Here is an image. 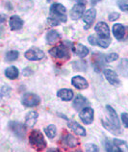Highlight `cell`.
I'll use <instances>...</instances> for the list:
<instances>
[{
  "label": "cell",
  "mask_w": 128,
  "mask_h": 152,
  "mask_svg": "<svg viewBox=\"0 0 128 152\" xmlns=\"http://www.w3.org/2000/svg\"><path fill=\"white\" fill-rule=\"evenodd\" d=\"M72 51H73V53L78 56V57L80 58H84V57H86V56L89 54V48H88L87 46L85 45H81V43H77V45H74L72 47Z\"/></svg>",
  "instance_id": "obj_18"
},
{
  "label": "cell",
  "mask_w": 128,
  "mask_h": 152,
  "mask_svg": "<svg viewBox=\"0 0 128 152\" xmlns=\"http://www.w3.org/2000/svg\"><path fill=\"white\" fill-rule=\"evenodd\" d=\"M46 1H48V2H50V1H51V0H46Z\"/></svg>",
  "instance_id": "obj_43"
},
{
  "label": "cell",
  "mask_w": 128,
  "mask_h": 152,
  "mask_svg": "<svg viewBox=\"0 0 128 152\" xmlns=\"http://www.w3.org/2000/svg\"><path fill=\"white\" fill-rule=\"evenodd\" d=\"M4 19H5V18H4V15H2V19H1V23H3Z\"/></svg>",
  "instance_id": "obj_42"
},
{
  "label": "cell",
  "mask_w": 128,
  "mask_h": 152,
  "mask_svg": "<svg viewBox=\"0 0 128 152\" xmlns=\"http://www.w3.org/2000/svg\"><path fill=\"white\" fill-rule=\"evenodd\" d=\"M77 3H80V4H85L86 5V0H76Z\"/></svg>",
  "instance_id": "obj_41"
},
{
  "label": "cell",
  "mask_w": 128,
  "mask_h": 152,
  "mask_svg": "<svg viewBox=\"0 0 128 152\" xmlns=\"http://www.w3.org/2000/svg\"><path fill=\"white\" fill-rule=\"evenodd\" d=\"M49 54L58 60H62V61H67L70 58L69 50L64 43L59 45L57 46H54L49 50Z\"/></svg>",
  "instance_id": "obj_3"
},
{
  "label": "cell",
  "mask_w": 128,
  "mask_h": 152,
  "mask_svg": "<svg viewBox=\"0 0 128 152\" xmlns=\"http://www.w3.org/2000/svg\"><path fill=\"white\" fill-rule=\"evenodd\" d=\"M118 69L121 72L122 75L128 77V60L127 59H122L121 64L118 66Z\"/></svg>",
  "instance_id": "obj_29"
},
{
  "label": "cell",
  "mask_w": 128,
  "mask_h": 152,
  "mask_svg": "<svg viewBox=\"0 0 128 152\" xmlns=\"http://www.w3.org/2000/svg\"><path fill=\"white\" fill-rule=\"evenodd\" d=\"M29 142L37 150H42L47 146L42 133L39 130H33L29 135Z\"/></svg>",
  "instance_id": "obj_1"
},
{
  "label": "cell",
  "mask_w": 128,
  "mask_h": 152,
  "mask_svg": "<svg viewBox=\"0 0 128 152\" xmlns=\"http://www.w3.org/2000/svg\"><path fill=\"white\" fill-rule=\"evenodd\" d=\"M67 9L66 7L62 5L61 3H54L50 7V15L51 18L57 19L59 22H66L67 21Z\"/></svg>",
  "instance_id": "obj_2"
},
{
  "label": "cell",
  "mask_w": 128,
  "mask_h": 152,
  "mask_svg": "<svg viewBox=\"0 0 128 152\" xmlns=\"http://www.w3.org/2000/svg\"><path fill=\"white\" fill-rule=\"evenodd\" d=\"M67 126H69L70 129L74 132L75 134H77L79 136H82V137L86 136V130H85V128L80 125L79 123H77L76 121H69V122H67Z\"/></svg>",
  "instance_id": "obj_19"
},
{
  "label": "cell",
  "mask_w": 128,
  "mask_h": 152,
  "mask_svg": "<svg viewBox=\"0 0 128 152\" xmlns=\"http://www.w3.org/2000/svg\"><path fill=\"white\" fill-rule=\"evenodd\" d=\"M9 128L18 139H23L26 134V126L18 121H10Z\"/></svg>",
  "instance_id": "obj_6"
},
{
  "label": "cell",
  "mask_w": 128,
  "mask_h": 152,
  "mask_svg": "<svg viewBox=\"0 0 128 152\" xmlns=\"http://www.w3.org/2000/svg\"><path fill=\"white\" fill-rule=\"evenodd\" d=\"M104 76H105L106 80L111 85L117 86V87L121 86V80H119L118 75L113 69H104Z\"/></svg>",
  "instance_id": "obj_10"
},
{
  "label": "cell",
  "mask_w": 128,
  "mask_h": 152,
  "mask_svg": "<svg viewBox=\"0 0 128 152\" xmlns=\"http://www.w3.org/2000/svg\"><path fill=\"white\" fill-rule=\"evenodd\" d=\"M86 104H88V101H87V99L83 96V95L81 94H77L76 95V97L74 98V100H73V103H72V105L74 107V109L75 110H81L82 108L85 107Z\"/></svg>",
  "instance_id": "obj_22"
},
{
  "label": "cell",
  "mask_w": 128,
  "mask_h": 152,
  "mask_svg": "<svg viewBox=\"0 0 128 152\" xmlns=\"http://www.w3.org/2000/svg\"><path fill=\"white\" fill-rule=\"evenodd\" d=\"M102 124H103L104 127L106 128V129L109 130L111 133L117 134V135L121 134V129H118V128L116 127L110 121H105V119H103V121H102Z\"/></svg>",
  "instance_id": "obj_25"
},
{
  "label": "cell",
  "mask_w": 128,
  "mask_h": 152,
  "mask_svg": "<svg viewBox=\"0 0 128 152\" xmlns=\"http://www.w3.org/2000/svg\"><path fill=\"white\" fill-rule=\"evenodd\" d=\"M106 109H107L108 114H109L110 121L113 123V124L117 128L121 129V122H119V118H118V115H117V112H116L114 108L112 106H110V105H106Z\"/></svg>",
  "instance_id": "obj_17"
},
{
  "label": "cell",
  "mask_w": 128,
  "mask_h": 152,
  "mask_svg": "<svg viewBox=\"0 0 128 152\" xmlns=\"http://www.w3.org/2000/svg\"><path fill=\"white\" fill-rule=\"evenodd\" d=\"M99 1H100V0H99Z\"/></svg>",
  "instance_id": "obj_44"
},
{
  "label": "cell",
  "mask_w": 128,
  "mask_h": 152,
  "mask_svg": "<svg viewBox=\"0 0 128 152\" xmlns=\"http://www.w3.org/2000/svg\"><path fill=\"white\" fill-rule=\"evenodd\" d=\"M118 59V53H110L105 56V62L106 63H112L117 61Z\"/></svg>",
  "instance_id": "obj_32"
},
{
  "label": "cell",
  "mask_w": 128,
  "mask_h": 152,
  "mask_svg": "<svg viewBox=\"0 0 128 152\" xmlns=\"http://www.w3.org/2000/svg\"><path fill=\"white\" fill-rule=\"evenodd\" d=\"M47 22H48V24L50 26H57V25L60 24V23H61V22H59L57 19H55V18H51V17L47 18Z\"/></svg>",
  "instance_id": "obj_37"
},
{
  "label": "cell",
  "mask_w": 128,
  "mask_h": 152,
  "mask_svg": "<svg viewBox=\"0 0 128 152\" xmlns=\"http://www.w3.org/2000/svg\"><path fill=\"white\" fill-rule=\"evenodd\" d=\"M85 149L88 152H97L99 150L98 146L94 143H87L85 145Z\"/></svg>",
  "instance_id": "obj_34"
},
{
  "label": "cell",
  "mask_w": 128,
  "mask_h": 152,
  "mask_svg": "<svg viewBox=\"0 0 128 152\" xmlns=\"http://www.w3.org/2000/svg\"><path fill=\"white\" fill-rule=\"evenodd\" d=\"M94 30L98 36L102 38H110V29L106 22L100 21L98 22L94 27Z\"/></svg>",
  "instance_id": "obj_13"
},
{
  "label": "cell",
  "mask_w": 128,
  "mask_h": 152,
  "mask_svg": "<svg viewBox=\"0 0 128 152\" xmlns=\"http://www.w3.org/2000/svg\"><path fill=\"white\" fill-rule=\"evenodd\" d=\"M60 38H61V35L56 30H51L46 34V42L48 45H54L56 42L59 41Z\"/></svg>",
  "instance_id": "obj_23"
},
{
  "label": "cell",
  "mask_w": 128,
  "mask_h": 152,
  "mask_svg": "<svg viewBox=\"0 0 128 152\" xmlns=\"http://www.w3.org/2000/svg\"><path fill=\"white\" fill-rule=\"evenodd\" d=\"M19 56V53L18 51L17 50H11V51H8L6 53V56H5V59L7 62H14L15 61Z\"/></svg>",
  "instance_id": "obj_30"
},
{
  "label": "cell",
  "mask_w": 128,
  "mask_h": 152,
  "mask_svg": "<svg viewBox=\"0 0 128 152\" xmlns=\"http://www.w3.org/2000/svg\"><path fill=\"white\" fill-rule=\"evenodd\" d=\"M57 96L61 98L63 101H69L73 97V91L69 89H62L59 90L57 93Z\"/></svg>",
  "instance_id": "obj_21"
},
{
  "label": "cell",
  "mask_w": 128,
  "mask_h": 152,
  "mask_svg": "<svg viewBox=\"0 0 128 152\" xmlns=\"http://www.w3.org/2000/svg\"><path fill=\"white\" fill-rule=\"evenodd\" d=\"M79 118L83 123H85V124H91V123L94 121V109L91 107L83 108L79 113Z\"/></svg>",
  "instance_id": "obj_8"
},
{
  "label": "cell",
  "mask_w": 128,
  "mask_h": 152,
  "mask_svg": "<svg viewBox=\"0 0 128 152\" xmlns=\"http://www.w3.org/2000/svg\"><path fill=\"white\" fill-rule=\"evenodd\" d=\"M108 18H109L110 21H116L117 19L119 18V14L117 13V12H113V13H111L108 15Z\"/></svg>",
  "instance_id": "obj_36"
},
{
  "label": "cell",
  "mask_w": 128,
  "mask_h": 152,
  "mask_svg": "<svg viewBox=\"0 0 128 152\" xmlns=\"http://www.w3.org/2000/svg\"><path fill=\"white\" fill-rule=\"evenodd\" d=\"M72 67L74 70H78V71H84L87 69V63L83 60H78V61H74L72 63Z\"/></svg>",
  "instance_id": "obj_28"
},
{
  "label": "cell",
  "mask_w": 128,
  "mask_h": 152,
  "mask_svg": "<svg viewBox=\"0 0 128 152\" xmlns=\"http://www.w3.org/2000/svg\"><path fill=\"white\" fill-rule=\"evenodd\" d=\"M41 102V98L38 94L33 93H25L21 97V104L23 106L31 108L38 106Z\"/></svg>",
  "instance_id": "obj_4"
},
{
  "label": "cell",
  "mask_w": 128,
  "mask_h": 152,
  "mask_svg": "<svg viewBox=\"0 0 128 152\" xmlns=\"http://www.w3.org/2000/svg\"><path fill=\"white\" fill-rule=\"evenodd\" d=\"M23 20L20 18V17L18 15H12L9 19V25L12 31H18V30H20L22 26H23Z\"/></svg>",
  "instance_id": "obj_16"
},
{
  "label": "cell",
  "mask_w": 128,
  "mask_h": 152,
  "mask_svg": "<svg viewBox=\"0 0 128 152\" xmlns=\"http://www.w3.org/2000/svg\"><path fill=\"white\" fill-rule=\"evenodd\" d=\"M125 30H126L125 27L122 24H121V23H116L113 26V29H112L114 37L117 39L118 41H122V39H124L125 32H126Z\"/></svg>",
  "instance_id": "obj_15"
},
{
  "label": "cell",
  "mask_w": 128,
  "mask_h": 152,
  "mask_svg": "<svg viewBox=\"0 0 128 152\" xmlns=\"http://www.w3.org/2000/svg\"><path fill=\"white\" fill-rule=\"evenodd\" d=\"M5 75L7 78H9L11 80H14V79H17L19 75V70L17 66H11L9 67H7L6 70H5Z\"/></svg>",
  "instance_id": "obj_24"
},
{
  "label": "cell",
  "mask_w": 128,
  "mask_h": 152,
  "mask_svg": "<svg viewBox=\"0 0 128 152\" xmlns=\"http://www.w3.org/2000/svg\"><path fill=\"white\" fill-rule=\"evenodd\" d=\"M85 14V4L77 3L70 10V18L73 20H78L83 18V15Z\"/></svg>",
  "instance_id": "obj_11"
},
{
  "label": "cell",
  "mask_w": 128,
  "mask_h": 152,
  "mask_svg": "<svg viewBox=\"0 0 128 152\" xmlns=\"http://www.w3.org/2000/svg\"><path fill=\"white\" fill-rule=\"evenodd\" d=\"M24 57L29 61H39L45 58V52L38 47H32L25 52Z\"/></svg>",
  "instance_id": "obj_7"
},
{
  "label": "cell",
  "mask_w": 128,
  "mask_h": 152,
  "mask_svg": "<svg viewBox=\"0 0 128 152\" xmlns=\"http://www.w3.org/2000/svg\"><path fill=\"white\" fill-rule=\"evenodd\" d=\"M98 1H99V0H91V5H95V4H97Z\"/></svg>",
  "instance_id": "obj_40"
},
{
  "label": "cell",
  "mask_w": 128,
  "mask_h": 152,
  "mask_svg": "<svg viewBox=\"0 0 128 152\" xmlns=\"http://www.w3.org/2000/svg\"><path fill=\"white\" fill-rule=\"evenodd\" d=\"M11 88L8 87V86H3L1 88V97L2 98H5V97H8L10 95V93H11Z\"/></svg>",
  "instance_id": "obj_35"
},
{
  "label": "cell",
  "mask_w": 128,
  "mask_h": 152,
  "mask_svg": "<svg viewBox=\"0 0 128 152\" xmlns=\"http://www.w3.org/2000/svg\"><path fill=\"white\" fill-rule=\"evenodd\" d=\"M45 132L49 139H53L56 137V135H57V127L54 124H50L45 128Z\"/></svg>",
  "instance_id": "obj_27"
},
{
  "label": "cell",
  "mask_w": 128,
  "mask_h": 152,
  "mask_svg": "<svg viewBox=\"0 0 128 152\" xmlns=\"http://www.w3.org/2000/svg\"><path fill=\"white\" fill-rule=\"evenodd\" d=\"M121 121L126 128H128V114L127 113H122L121 114Z\"/></svg>",
  "instance_id": "obj_38"
},
{
  "label": "cell",
  "mask_w": 128,
  "mask_h": 152,
  "mask_svg": "<svg viewBox=\"0 0 128 152\" xmlns=\"http://www.w3.org/2000/svg\"><path fill=\"white\" fill-rule=\"evenodd\" d=\"M71 84L78 90H85L89 87V83H88L87 80L80 75L73 76L72 79H71Z\"/></svg>",
  "instance_id": "obj_14"
},
{
  "label": "cell",
  "mask_w": 128,
  "mask_h": 152,
  "mask_svg": "<svg viewBox=\"0 0 128 152\" xmlns=\"http://www.w3.org/2000/svg\"><path fill=\"white\" fill-rule=\"evenodd\" d=\"M105 149L107 151H119L118 147L114 145V142H112L109 140L105 141Z\"/></svg>",
  "instance_id": "obj_31"
},
{
  "label": "cell",
  "mask_w": 128,
  "mask_h": 152,
  "mask_svg": "<svg viewBox=\"0 0 128 152\" xmlns=\"http://www.w3.org/2000/svg\"><path fill=\"white\" fill-rule=\"evenodd\" d=\"M61 142H62V145H64L66 147H70V148L76 147L79 143L78 140L71 134H65L61 138Z\"/></svg>",
  "instance_id": "obj_12"
},
{
  "label": "cell",
  "mask_w": 128,
  "mask_h": 152,
  "mask_svg": "<svg viewBox=\"0 0 128 152\" xmlns=\"http://www.w3.org/2000/svg\"><path fill=\"white\" fill-rule=\"evenodd\" d=\"M114 145L118 148L119 151H128V143L123 141V140L119 139H114Z\"/></svg>",
  "instance_id": "obj_26"
},
{
  "label": "cell",
  "mask_w": 128,
  "mask_h": 152,
  "mask_svg": "<svg viewBox=\"0 0 128 152\" xmlns=\"http://www.w3.org/2000/svg\"><path fill=\"white\" fill-rule=\"evenodd\" d=\"M95 17H97V10H95L94 8H91V9L85 12V14L83 15V21L85 23L84 28H85L86 30L90 29L95 19Z\"/></svg>",
  "instance_id": "obj_9"
},
{
  "label": "cell",
  "mask_w": 128,
  "mask_h": 152,
  "mask_svg": "<svg viewBox=\"0 0 128 152\" xmlns=\"http://www.w3.org/2000/svg\"><path fill=\"white\" fill-rule=\"evenodd\" d=\"M88 42L91 45H98L102 48H107L111 43V38H102L97 34L91 35L88 38Z\"/></svg>",
  "instance_id": "obj_5"
},
{
  "label": "cell",
  "mask_w": 128,
  "mask_h": 152,
  "mask_svg": "<svg viewBox=\"0 0 128 152\" xmlns=\"http://www.w3.org/2000/svg\"><path fill=\"white\" fill-rule=\"evenodd\" d=\"M118 6L121 11L128 12V0H118Z\"/></svg>",
  "instance_id": "obj_33"
},
{
  "label": "cell",
  "mask_w": 128,
  "mask_h": 152,
  "mask_svg": "<svg viewBox=\"0 0 128 152\" xmlns=\"http://www.w3.org/2000/svg\"><path fill=\"white\" fill-rule=\"evenodd\" d=\"M38 118H39V114L37 112L35 111H30L28 112L26 117H25V123L27 126L29 127H33L36 123H37L38 121Z\"/></svg>",
  "instance_id": "obj_20"
},
{
  "label": "cell",
  "mask_w": 128,
  "mask_h": 152,
  "mask_svg": "<svg viewBox=\"0 0 128 152\" xmlns=\"http://www.w3.org/2000/svg\"><path fill=\"white\" fill-rule=\"evenodd\" d=\"M32 73V70L29 69V67H26V69L23 70V75H25V76H29V75H31Z\"/></svg>",
  "instance_id": "obj_39"
}]
</instances>
